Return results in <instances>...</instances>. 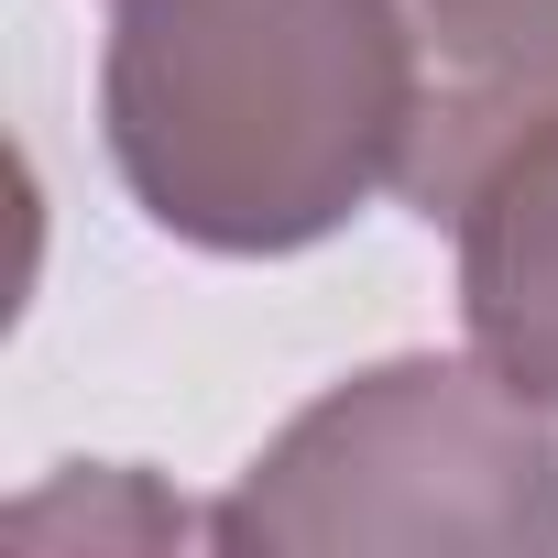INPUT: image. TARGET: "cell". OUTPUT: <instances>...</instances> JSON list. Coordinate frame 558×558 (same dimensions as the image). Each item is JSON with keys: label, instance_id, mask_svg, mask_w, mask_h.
Listing matches in <instances>:
<instances>
[{"label": "cell", "instance_id": "cell-5", "mask_svg": "<svg viewBox=\"0 0 558 558\" xmlns=\"http://www.w3.org/2000/svg\"><path fill=\"white\" fill-rule=\"evenodd\" d=\"M66 514L88 525V547H99V536H186V504H165L143 471H99V482H88V471H66L56 493L12 504V536L34 547V536H45V525H66Z\"/></svg>", "mask_w": 558, "mask_h": 558}, {"label": "cell", "instance_id": "cell-1", "mask_svg": "<svg viewBox=\"0 0 558 558\" xmlns=\"http://www.w3.org/2000/svg\"><path fill=\"white\" fill-rule=\"evenodd\" d=\"M99 132L154 230L230 263L307 252L405 165L395 0H110Z\"/></svg>", "mask_w": 558, "mask_h": 558}, {"label": "cell", "instance_id": "cell-2", "mask_svg": "<svg viewBox=\"0 0 558 558\" xmlns=\"http://www.w3.org/2000/svg\"><path fill=\"white\" fill-rule=\"evenodd\" d=\"M208 536L263 558H547L558 427L493 362H373L274 427Z\"/></svg>", "mask_w": 558, "mask_h": 558}, {"label": "cell", "instance_id": "cell-4", "mask_svg": "<svg viewBox=\"0 0 558 558\" xmlns=\"http://www.w3.org/2000/svg\"><path fill=\"white\" fill-rule=\"evenodd\" d=\"M460 318L471 351L558 405V121L525 132L471 197H460Z\"/></svg>", "mask_w": 558, "mask_h": 558}, {"label": "cell", "instance_id": "cell-3", "mask_svg": "<svg viewBox=\"0 0 558 558\" xmlns=\"http://www.w3.org/2000/svg\"><path fill=\"white\" fill-rule=\"evenodd\" d=\"M405 34V165L395 197L416 219H460V197L558 121V0H395Z\"/></svg>", "mask_w": 558, "mask_h": 558}]
</instances>
